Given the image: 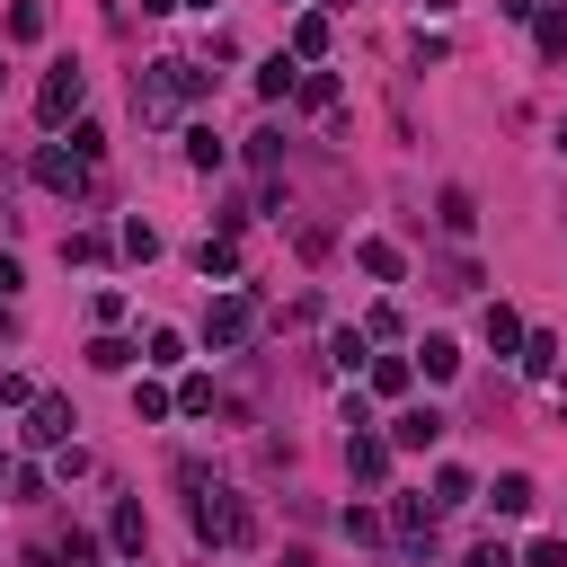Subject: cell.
Here are the masks:
<instances>
[{"label": "cell", "instance_id": "6da1fadb", "mask_svg": "<svg viewBox=\"0 0 567 567\" xmlns=\"http://www.w3.org/2000/svg\"><path fill=\"white\" fill-rule=\"evenodd\" d=\"M177 478L195 487V540H204V549H248V540H257V514H248L230 487H213L195 461H177Z\"/></svg>", "mask_w": 567, "mask_h": 567}, {"label": "cell", "instance_id": "7a4b0ae2", "mask_svg": "<svg viewBox=\"0 0 567 567\" xmlns=\"http://www.w3.org/2000/svg\"><path fill=\"white\" fill-rule=\"evenodd\" d=\"M204 89H213V71H195L186 53H168V62H151V71L133 80V106H142V115L159 124V115H177V106H195Z\"/></svg>", "mask_w": 567, "mask_h": 567}, {"label": "cell", "instance_id": "3957f363", "mask_svg": "<svg viewBox=\"0 0 567 567\" xmlns=\"http://www.w3.org/2000/svg\"><path fill=\"white\" fill-rule=\"evenodd\" d=\"M257 319H266L257 292H213V301H204V354H239V346L257 337Z\"/></svg>", "mask_w": 567, "mask_h": 567}, {"label": "cell", "instance_id": "277c9868", "mask_svg": "<svg viewBox=\"0 0 567 567\" xmlns=\"http://www.w3.org/2000/svg\"><path fill=\"white\" fill-rule=\"evenodd\" d=\"M80 97H89V71H80V62H53V71H44V89H35V115H44V133H62V124L80 115Z\"/></svg>", "mask_w": 567, "mask_h": 567}, {"label": "cell", "instance_id": "5b68a950", "mask_svg": "<svg viewBox=\"0 0 567 567\" xmlns=\"http://www.w3.org/2000/svg\"><path fill=\"white\" fill-rule=\"evenodd\" d=\"M390 540L408 558H434V496H390Z\"/></svg>", "mask_w": 567, "mask_h": 567}, {"label": "cell", "instance_id": "8992f818", "mask_svg": "<svg viewBox=\"0 0 567 567\" xmlns=\"http://www.w3.org/2000/svg\"><path fill=\"white\" fill-rule=\"evenodd\" d=\"M71 425H80V416H71V399H27V425H18V434H27L35 452H62V443H71Z\"/></svg>", "mask_w": 567, "mask_h": 567}, {"label": "cell", "instance_id": "52a82bcc", "mask_svg": "<svg viewBox=\"0 0 567 567\" xmlns=\"http://www.w3.org/2000/svg\"><path fill=\"white\" fill-rule=\"evenodd\" d=\"M35 186H44V195H80V186H89V159L62 151V142H44V151H35Z\"/></svg>", "mask_w": 567, "mask_h": 567}, {"label": "cell", "instance_id": "ba28073f", "mask_svg": "<svg viewBox=\"0 0 567 567\" xmlns=\"http://www.w3.org/2000/svg\"><path fill=\"white\" fill-rule=\"evenodd\" d=\"M443 425H452L443 408H399V416H390V452H434Z\"/></svg>", "mask_w": 567, "mask_h": 567}, {"label": "cell", "instance_id": "9c48e42d", "mask_svg": "<svg viewBox=\"0 0 567 567\" xmlns=\"http://www.w3.org/2000/svg\"><path fill=\"white\" fill-rule=\"evenodd\" d=\"M346 470H354L363 487H381V478H390V434H372V425H346Z\"/></svg>", "mask_w": 567, "mask_h": 567}, {"label": "cell", "instance_id": "30bf717a", "mask_svg": "<svg viewBox=\"0 0 567 567\" xmlns=\"http://www.w3.org/2000/svg\"><path fill=\"white\" fill-rule=\"evenodd\" d=\"M328 44H337L328 9H301V18H292V44H284V53H292V62H328Z\"/></svg>", "mask_w": 567, "mask_h": 567}, {"label": "cell", "instance_id": "8fae6325", "mask_svg": "<svg viewBox=\"0 0 567 567\" xmlns=\"http://www.w3.org/2000/svg\"><path fill=\"white\" fill-rule=\"evenodd\" d=\"M301 71H310V62H292V53H266V62H257V97H266V106H284V97L301 89Z\"/></svg>", "mask_w": 567, "mask_h": 567}, {"label": "cell", "instance_id": "7c38bea8", "mask_svg": "<svg viewBox=\"0 0 567 567\" xmlns=\"http://www.w3.org/2000/svg\"><path fill=\"white\" fill-rule=\"evenodd\" d=\"M354 266H363L372 284H399V275H408V257H399V239H381V230H372V239H354Z\"/></svg>", "mask_w": 567, "mask_h": 567}, {"label": "cell", "instance_id": "4fadbf2b", "mask_svg": "<svg viewBox=\"0 0 567 567\" xmlns=\"http://www.w3.org/2000/svg\"><path fill=\"white\" fill-rule=\"evenodd\" d=\"M478 337H487L496 354H523V319H514V301H487V310H478Z\"/></svg>", "mask_w": 567, "mask_h": 567}, {"label": "cell", "instance_id": "5bb4252c", "mask_svg": "<svg viewBox=\"0 0 567 567\" xmlns=\"http://www.w3.org/2000/svg\"><path fill=\"white\" fill-rule=\"evenodd\" d=\"M487 505H496V514H505V523H523V514H532V505H540V487H532V478H523V470H505V478H496V487H487Z\"/></svg>", "mask_w": 567, "mask_h": 567}, {"label": "cell", "instance_id": "9a60e30c", "mask_svg": "<svg viewBox=\"0 0 567 567\" xmlns=\"http://www.w3.org/2000/svg\"><path fill=\"white\" fill-rule=\"evenodd\" d=\"M363 381H372L381 399H408V381H416V363H408V354H372V363H363Z\"/></svg>", "mask_w": 567, "mask_h": 567}, {"label": "cell", "instance_id": "2e32d148", "mask_svg": "<svg viewBox=\"0 0 567 567\" xmlns=\"http://www.w3.org/2000/svg\"><path fill=\"white\" fill-rule=\"evenodd\" d=\"M452 505H478V478H470L461 461H443V470H434V514H452Z\"/></svg>", "mask_w": 567, "mask_h": 567}, {"label": "cell", "instance_id": "e0dca14e", "mask_svg": "<svg viewBox=\"0 0 567 567\" xmlns=\"http://www.w3.org/2000/svg\"><path fill=\"white\" fill-rule=\"evenodd\" d=\"M106 532H115V549H124V558H142V540H151V514H142V496H124Z\"/></svg>", "mask_w": 567, "mask_h": 567}, {"label": "cell", "instance_id": "ac0fdd59", "mask_svg": "<svg viewBox=\"0 0 567 567\" xmlns=\"http://www.w3.org/2000/svg\"><path fill=\"white\" fill-rule=\"evenodd\" d=\"M221 159H230V142H221L213 124H186V168H204V177H213Z\"/></svg>", "mask_w": 567, "mask_h": 567}, {"label": "cell", "instance_id": "d6986e66", "mask_svg": "<svg viewBox=\"0 0 567 567\" xmlns=\"http://www.w3.org/2000/svg\"><path fill=\"white\" fill-rule=\"evenodd\" d=\"M328 363H337V372H363V363H372V337H363V328H328Z\"/></svg>", "mask_w": 567, "mask_h": 567}, {"label": "cell", "instance_id": "ffe728a7", "mask_svg": "<svg viewBox=\"0 0 567 567\" xmlns=\"http://www.w3.org/2000/svg\"><path fill=\"white\" fill-rule=\"evenodd\" d=\"M133 354H142V346H124L115 328H97V337H89V372H133Z\"/></svg>", "mask_w": 567, "mask_h": 567}, {"label": "cell", "instance_id": "44dd1931", "mask_svg": "<svg viewBox=\"0 0 567 567\" xmlns=\"http://www.w3.org/2000/svg\"><path fill=\"white\" fill-rule=\"evenodd\" d=\"M514 363H523L532 381H549V372H558V337H549V328H523V354H514Z\"/></svg>", "mask_w": 567, "mask_h": 567}, {"label": "cell", "instance_id": "7402d4cb", "mask_svg": "<svg viewBox=\"0 0 567 567\" xmlns=\"http://www.w3.org/2000/svg\"><path fill=\"white\" fill-rule=\"evenodd\" d=\"M195 266H204V284H230V275H239V248H230V230H221V239H204V248H195Z\"/></svg>", "mask_w": 567, "mask_h": 567}, {"label": "cell", "instance_id": "603a6c76", "mask_svg": "<svg viewBox=\"0 0 567 567\" xmlns=\"http://www.w3.org/2000/svg\"><path fill=\"white\" fill-rule=\"evenodd\" d=\"M532 44H540V62H567V9H540L532 18Z\"/></svg>", "mask_w": 567, "mask_h": 567}, {"label": "cell", "instance_id": "cb8c5ba5", "mask_svg": "<svg viewBox=\"0 0 567 567\" xmlns=\"http://www.w3.org/2000/svg\"><path fill=\"white\" fill-rule=\"evenodd\" d=\"M292 97H301V106H310V115H328V106H337V71H319V62H310V71H301V89H292Z\"/></svg>", "mask_w": 567, "mask_h": 567}, {"label": "cell", "instance_id": "d4e9b609", "mask_svg": "<svg viewBox=\"0 0 567 567\" xmlns=\"http://www.w3.org/2000/svg\"><path fill=\"white\" fill-rule=\"evenodd\" d=\"M248 168H257V177H275V168H284V133H275V124H257V133H248Z\"/></svg>", "mask_w": 567, "mask_h": 567}, {"label": "cell", "instance_id": "484cf974", "mask_svg": "<svg viewBox=\"0 0 567 567\" xmlns=\"http://www.w3.org/2000/svg\"><path fill=\"white\" fill-rule=\"evenodd\" d=\"M443 230H452V239H470V230H478V204H470V186H443Z\"/></svg>", "mask_w": 567, "mask_h": 567}, {"label": "cell", "instance_id": "4316f807", "mask_svg": "<svg viewBox=\"0 0 567 567\" xmlns=\"http://www.w3.org/2000/svg\"><path fill=\"white\" fill-rule=\"evenodd\" d=\"M416 363H425V381H452V372H461V346H452V337H425Z\"/></svg>", "mask_w": 567, "mask_h": 567}, {"label": "cell", "instance_id": "83f0119b", "mask_svg": "<svg viewBox=\"0 0 567 567\" xmlns=\"http://www.w3.org/2000/svg\"><path fill=\"white\" fill-rule=\"evenodd\" d=\"M133 416H142V425L177 416V390H159V381H133Z\"/></svg>", "mask_w": 567, "mask_h": 567}, {"label": "cell", "instance_id": "f1b7e54d", "mask_svg": "<svg viewBox=\"0 0 567 567\" xmlns=\"http://www.w3.org/2000/svg\"><path fill=\"white\" fill-rule=\"evenodd\" d=\"M53 567H97V532H80V523H71V532L53 540Z\"/></svg>", "mask_w": 567, "mask_h": 567}, {"label": "cell", "instance_id": "f546056e", "mask_svg": "<svg viewBox=\"0 0 567 567\" xmlns=\"http://www.w3.org/2000/svg\"><path fill=\"white\" fill-rule=\"evenodd\" d=\"M142 363H151V372H177V363H186V337H177V328H151V354H142Z\"/></svg>", "mask_w": 567, "mask_h": 567}, {"label": "cell", "instance_id": "4dcf8cb0", "mask_svg": "<svg viewBox=\"0 0 567 567\" xmlns=\"http://www.w3.org/2000/svg\"><path fill=\"white\" fill-rule=\"evenodd\" d=\"M9 44H44V9H35V0L9 9Z\"/></svg>", "mask_w": 567, "mask_h": 567}, {"label": "cell", "instance_id": "1f68e13d", "mask_svg": "<svg viewBox=\"0 0 567 567\" xmlns=\"http://www.w3.org/2000/svg\"><path fill=\"white\" fill-rule=\"evenodd\" d=\"M124 257H133V266H151V257H159V230H151V221H142V213H133V221H124Z\"/></svg>", "mask_w": 567, "mask_h": 567}, {"label": "cell", "instance_id": "d6a6232c", "mask_svg": "<svg viewBox=\"0 0 567 567\" xmlns=\"http://www.w3.org/2000/svg\"><path fill=\"white\" fill-rule=\"evenodd\" d=\"M97 257H106L97 230H62V266H97Z\"/></svg>", "mask_w": 567, "mask_h": 567}, {"label": "cell", "instance_id": "836d02e7", "mask_svg": "<svg viewBox=\"0 0 567 567\" xmlns=\"http://www.w3.org/2000/svg\"><path fill=\"white\" fill-rule=\"evenodd\" d=\"M390 532V514H372V505H346V540H381Z\"/></svg>", "mask_w": 567, "mask_h": 567}, {"label": "cell", "instance_id": "e575fe53", "mask_svg": "<svg viewBox=\"0 0 567 567\" xmlns=\"http://www.w3.org/2000/svg\"><path fill=\"white\" fill-rule=\"evenodd\" d=\"M523 567H567V532H540V540L523 549Z\"/></svg>", "mask_w": 567, "mask_h": 567}, {"label": "cell", "instance_id": "d590c367", "mask_svg": "<svg viewBox=\"0 0 567 567\" xmlns=\"http://www.w3.org/2000/svg\"><path fill=\"white\" fill-rule=\"evenodd\" d=\"M461 567H523V549H514V540H478Z\"/></svg>", "mask_w": 567, "mask_h": 567}, {"label": "cell", "instance_id": "8d00e7d4", "mask_svg": "<svg viewBox=\"0 0 567 567\" xmlns=\"http://www.w3.org/2000/svg\"><path fill=\"white\" fill-rule=\"evenodd\" d=\"M177 408H186V416H204V408H213V381H204V372H186V381H177Z\"/></svg>", "mask_w": 567, "mask_h": 567}, {"label": "cell", "instance_id": "74e56055", "mask_svg": "<svg viewBox=\"0 0 567 567\" xmlns=\"http://www.w3.org/2000/svg\"><path fill=\"white\" fill-rule=\"evenodd\" d=\"M124 310H133L124 292H97V301H89V319H97V328H124Z\"/></svg>", "mask_w": 567, "mask_h": 567}, {"label": "cell", "instance_id": "f35d334b", "mask_svg": "<svg viewBox=\"0 0 567 567\" xmlns=\"http://www.w3.org/2000/svg\"><path fill=\"white\" fill-rule=\"evenodd\" d=\"M363 337H399V301H372L363 310Z\"/></svg>", "mask_w": 567, "mask_h": 567}, {"label": "cell", "instance_id": "ab89813d", "mask_svg": "<svg viewBox=\"0 0 567 567\" xmlns=\"http://www.w3.org/2000/svg\"><path fill=\"white\" fill-rule=\"evenodd\" d=\"M27 399H35V381L27 372H0V408H27Z\"/></svg>", "mask_w": 567, "mask_h": 567}, {"label": "cell", "instance_id": "60d3db41", "mask_svg": "<svg viewBox=\"0 0 567 567\" xmlns=\"http://www.w3.org/2000/svg\"><path fill=\"white\" fill-rule=\"evenodd\" d=\"M18 284H27V266H18V257H0V301H9Z\"/></svg>", "mask_w": 567, "mask_h": 567}, {"label": "cell", "instance_id": "b9f144b4", "mask_svg": "<svg viewBox=\"0 0 567 567\" xmlns=\"http://www.w3.org/2000/svg\"><path fill=\"white\" fill-rule=\"evenodd\" d=\"M496 9H505V18H540V0H496Z\"/></svg>", "mask_w": 567, "mask_h": 567}, {"label": "cell", "instance_id": "7bdbcfd3", "mask_svg": "<svg viewBox=\"0 0 567 567\" xmlns=\"http://www.w3.org/2000/svg\"><path fill=\"white\" fill-rule=\"evenodd\" d=\"M452 9H461V0H425V18H452Z\"/></svg>", "mask_w": 567, "mask_h": 567}, {"label": "cell", "instance_id": "ee69618b", "mask_svg": "<svg viewBox=\"0 0 567 567\" xmlns=\"http://www.w3.org/2000/svg\"><path fill=\"white\" fill-rule=\"evenodd\" d=\"M284 567H319V558H310V549H284Z\"/></svg>", "mask_w": 567, "mask_h": 567}, {"label": "cell", "instance_id": "f6af8a7d", "mask_svg": "<svg viewBox=\"0 0 567 567\" xmlns=\"http://www.w3.org/2000/svg\"><path fill=\"white\" fill-rule=\"evenodd\" d=\"M177 9H213V0H177Z\"/></svg>", "mask_w": 567, "mask_h": 567}, {"label": "cell", "instance_id": "bcb514c9", "mask_svg": "<svg viewBox=\"0 0 567 567\" xmlns=\"http://www.w3.org/2000/svg\"><path fill=\"white\" fill-rule=\"evenodd\" d=\"M558 151H567V124H558Z\"/></svg>", "mask_w": 567, "mask_h": 567}, {"label": "cell", "instance_id": "7dc6e473", "mask_svg": "<svg viewBox=\"0 0 567 567\" xmlns=\"http://www.w3.org/2000/svg\"><path fill=\"white\" fill-rule=\"evenodd\" d=\"M558 425H567V399H558Z\"/></svg>", "mask_w": 567, "mask_h": 567}, {"label": "cell", "instance_id": "c3c4849f", "mask_svg": "<svg viewBox=\"0 0 567 567\" xmlns=\"http://www.w3.org/2000/svg\"><path fill=\"white\" fill-rule=\"evenodd\" d=\"M0 470H9V452H0Z\"/></svg>", "mask_w": 567, "mask_h": 567}, {"label": "cell", "instance_id": "681fc988", "mask_svg": "<svg viewBox=\"0 0 567 567\" xmlns=\"http://www.w3.org/2000/svg\"><path fill=\"white\" fill-rule=\"evenodd\" d=\"M0 80H9V71H0Z\"/></svg>", "mask_w": 567, "mask_h": 567}]
</instances>
